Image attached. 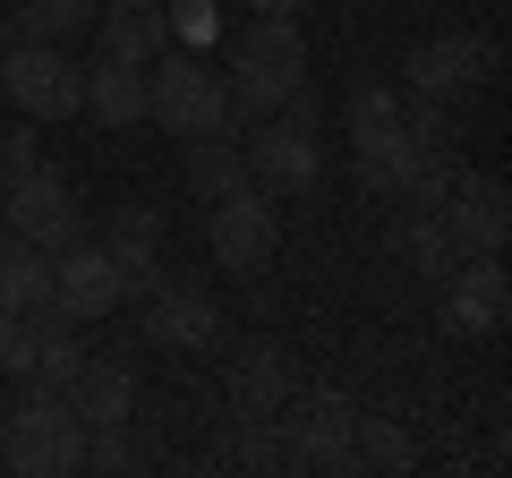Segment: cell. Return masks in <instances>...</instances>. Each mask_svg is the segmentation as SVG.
Segmentation results:
<instances>
[{
  "label": "cell",
  "instance_id": "6da1fadb",
  "mask_svg": "<svg viewBox=\"0 0 512 478\" xmlns=\"http://www.w3.org/2000/svg\"><path fill=\"white\" fill-rule=\"evenodd\" d=\"M0 470H18V478H69V470H86V427H77V410L60 402L52 385H35L9 419H0Z\"/></svg>",
  "mask_w": 512,
  "mask_h": 478
},
{
  "label": "cell",
  "instance_id": "7a4b0ae2",
  "mask_svg": "<svg viewBox=\"0 0 512 478\" xmlns=\"http://www.w3.org/2000/svg\"><path fill=\"white\" fill-rule=\"evenodd\" d=\"M146 120L171 137H205L231 129V86L205 52H154L146 60Z\"/></svg>",
  "mask_w": 512,
  "mask_h": 478
},
{
  "label": "cell",
  "instance_id": "3957f363",
  "mask_svg": "<svg viewBox=\"0 0 512 478\" xmlns=\"http://www.w3.org/2000/svg\"><path fill=\"white\" fill-rule=\"evenodd\" d=\"M299 77H308V35H299V18H248V35H239V52H231V77H222V86H231V111L265 120Z\"/></svg>",
  "mask_w": 512,
  "mask_h": 478
},
{
  "label": "cell",
  "instance_id": "277c9868",
  "mask_svg": "<svg viewBox=\"0 0 512 478\" xmlns=\"http://www.w3.org/2000/svg\"><path fill=\"white\" fill-rule=\"evenodd\" d=\"M0 214H9V231H18V239H35L43 257H60V248H77V239H86V214H77V188L60 180L52 163L18 171V180H9V197H0Z\"/></svg>",
  "mask_w": 512,
  "mask_h": 478
},
{
  "label": "cell",
  "instance_id": "5b68a950",
  "mask_svg": "<svg viewBox=\"0 0 512 478\" xmlns=\"http://www.w3.org/2000/svg\"><path fill=\"white\" fill-rule=\"evenodd\" d=\"M436 222L453 231L461 257H504V239H512V188L495 180V171H453Z\"/></svg>",
  "mask_w": 512,
  "mask_h": 478
},
{
  "label": "cell",
  "instance_id": "8992f818",
  "mask_svg": "<svg viewBox=\"0 0 512 478\" xmlns=\"http://www.w3.org/2000/svg\"><path fill=\"white\" fill-rule=\"evenodd\" d=\"M495 69H504V52H495V43H478V35H436V43H419V52L402 60V94L461 103V94H478Z\"/></svg>",
  "mask_w": 512,
  "mask_h": 478
},
{
  "label": "cell",
  "instance_id": "52a82bcc",
  "mask_svg": "<svg viewBox=\"0 0 512 478\" xmlns=\"http://www.w3.org/2000/svg\"><path fill=\"white\" fill-rule=\"evenodd\" d=\"M0 94L26 111V120H69L77 111V60L60 52V43H9V60H0Z\"/></svg>",
  "mask_w": 512,
  "mask_h": 478
},
{
  "label": "cell",
  "instance_id": "ba28073f",
  "mask_svg": "<svg viewBox=\"0 0 512 478\" xmlns=\"http://www.w3.org/2000/svg\"><path fill=\"white\" fill-rule=\"evenodd\" d=\"M120 265L103 257V248H86V239H77V248H60L52 257V299H43V308L60 316V325H94V316H111L120 308Z\"/></svg>",
  "mask_w": 512,
  "mask_h": 478
},
{
  "label": "cell",
  "instance_id": "9c48e42d",
  "mask_svg": "<svg viewBox=\"0 0 512 478\" xmlns=\"http://www.w3.org/2000/svg\"><path fill=\"white\" fill-rule=\"evenodd\" d=\"M274 205L256 197V188H231V197H214V222H205V248H214L222 274H256V265L274 257Z\"/></svg>",
  "mask_w": 512,
  "mask_h": 478
},
{
  "label": "cell",
  "instance_id": "30bf717a",
  "mask_svg": "<svg viewBox=\"0 0 512 478\" xmlns=\"http://www.w3.org/2000/svg\"><path fill=\"white\" fill-rule=\"evenodd\" d=\"M239 154H248V188H308L325 171L316 129H299V120H256Z\"/></svg>",
  "mask_w": 512,
  "mask_h": 478
},
{
  "label": "cell",
  "instance_id": "8fae6325",
  "mask_svg": "<svg viewBox=\"0 0 512 478\" xmlns=\"http://www.w3.org/2000/svg\"><path fill=\"white\" fill-rule=\"evenodd\" d=\"M453 291H444V316H453L461 333H504V316H512V274H504V257H453Z\"/></svg>",
  "mask_w": 512,
  "mask_h": 478
},
{
  "label": "cell",
  "instance_id": "7c38bea8",
  "mask_svg": "<svg viewBox=\"0 0 512 478\" xmlns=\"http://www.w3.org/2000/svg\"><path fill=\"white\" fill-rule=\"evenodd\" d=\"M103 257L120 265V291L128 299H146L154 282H163V214H154V205H120V214H111Z\"/></svg>",
  "mask_w": 512,
  "mask_h": 478
},
{
  "label": "cell",
  "instance_id": "4fadbf2b",
  "mask_svg": "<svg viewBox=\"0 0 512 478\" xmlns=\"http://www.w3.org/2000/svg\"><path fill=\"white\" fill-rule=\"evenodd\" d=\"M214 333H222V316L205 291H188V282H154L146 291V342L154 350H205Z\"/></svg>",
  "mask_w": 512,
  "mask_h": 478
},
{
  "label": "cell",
  "instance_id": "5bb4252c",
  "mask_svg": "<svg viewBox=\"0 0 512 478\" xmlns=\"http://www.w3.org/2000/svg\"><path fill=\"white\" fill-rule=\"evenodd\" d=\"M60 402L77 410V427H128V410H137V376H128L120 359H86V368L60 385Z\"/></svg>",
  "mask_w": 512,
  "mask_h": 478
},
{
  "label": "cell",
  "instance_id": "9a60e30c",
  "mask_svg": "<svg viewBox=\"0 0 512 478\" xmlns=\"http://www.w3.org/2000/svg\"><path fill=\"white\" fill-rule=\"evenodd\" d=\"M77 111H94L103 129H128V120H146V69L137 60H94V69H77Z\"/></svg>",
  "mask_w": 512,
  "mask_h": 478
},
{
  "label": "cell",
  "instance_id": "2e32d148",
  "mask_svg": "<svg viewBox=\"0 0 512 478\" xmlns=\"http://www.w3.org/2000/svg\"><path fill=\"white\" fill-rule=\"evenodd\" d=\"M299 461H325V470H342L350 461V427H359V402H350L342 385H316L308 402H299Z\"/></svg>",
  "mask_w": 512,
  "mask_h": 478
},
{
  "label": "cell",
  "instance_id": "e0dca14e",
  "mask_svg": "<svg viewBox=\"0 0 512 478\" xmlns=\"http://www.w3.org/2000/svg\"><path fill=\"white\" fill-rule=\"evenodd\" d=\"M94 35H103L111 60H137V69H146L154 52H171L163 0H103V9H94Z\"/></svg>",
  "mask_w": 512,
  "mask_h": 478
},
{
  "label": "cell",
  "instance_id": "ac0fdd59",
  "mask_svg": "<svg viewBox=\"0 0 512 478\" xmlns=\"http://www.w3.org/2000/svg\"><path fill=\"white\" fill-rule=\"evenodd\" d=\"M282 393H291V368H282V350H274V342H256L248 359L231 368V402H239V419L265 427V419L282 410Z\"/></svg>",
  "mask_w": 512,
  "mask_h": 478
},
{
  "label": "cell",
  "instance_id": "d6986e66",
  "mask_svg": "<svg viewBox=\"0 0 512 478\" xmlns=\"http://www.w3.org/2000/svg\"><path fill=\"white\" fill-rule=\"evenodd\" d=\"M180 171H188V188H197L205 205L214 197H231V188H248V154L239 146H222V129H205V137H180Z\"/></svg>",
  "mask_w": 512,
  "mask_h": 478
},
{
  "label": "cell",
  "instance_id": "ffe728a7",
  "mask_svg": "<svg viewBox=\"0 0 512 478\" xmlns=\"http://www.w3.org/2000/svg\"><path fill=\"white\" fill-rule=\"evenodd\" d=\"M43 299H52V257L35 239L0 231V308H43Z\"/></svg>",
  "mask_w": 512,
  "mask_h": 478
},
{
  "label": "cell",
  "instance_id": "44dd1931",
  "mask_svg": "<svg viewBox=\"0 0 512 478\" xmlns=\"http://www.w3.org/2000/svg\"><path fill=\"white\" fill-rule=\"evenodd\" d=\"M342 129H350V146H384V137H402V86H350V103H342Z\"/></svg>",
  "mask_w": 512,
  "mask_h": 478
},
{
  "label": "cell",
  "instance_id": "7402d4cb",
  "mask_svg": "<svg viewBox=\"0 0 512 478\" xmlns=\"http://www.w3.org/2000/svg\"><path fill=\"white\" fill-rule=\"evenodd\" d=\"M94 26V0H26L9 18V43H77Z\"/></svg>",
  "mask_w": 512,
  "mask_h": 478
},
{
  "label": "cell",
  "instance_id": "603a6c76",
  "mask_svg": "<svg viewBox=\"0 0 512 478\" xmlns=\"http://www.w3.org/2000/svg\"><path fill=\"white\" fill-rule=\"evenodd\" d=\"M43 333H52V308H0V376H35Z\"/></svg>",
  "mask_w": 512,
  "mask_h": 478
},
{
  "label": "cell",
  "instance_id": "cb8c5ba5",
  "mask_svg": "<svg viewBox=\"0 0 512 478\" xmlns=\"http://www.w3.org/2000/svg\"><path fill=\"white\" fill-rule=\"evenodd\" d=\"M350 453H367L376 470H410V461H419V444H410L402 419H367V410H359V427H350Z\"/></svg>",
  "mask_w": 512,
  "mask_h": 478
},
{
  "label": "cell",
  "instance_id": "d4e9b609",
  "mask_svg": "<svg viewBox=\"0 0 512 478\" xmlns=\"http://www.w3.org/2000/svg\"><path fill=\"white\" fill-rule=\"evenodd\" d=\"M402 257L419 265V274H453V257H461V248H453V231H444L436 214H410V231H402Z\"/></svg>",
  "mask_w": 512,
  "mask_h": 478
},
{
  "label": "cell",
  "instance_id": "484cf974",
  "mask_svg": "<svg viewBox=\"0 0 512 478\" xmlns=\"http://www.w3.org/2000/svg\"><path fill=\"white\" fill-rule=\"evenodd\" d=\"M163 26H171L180 52H205L222 35V0H163Z\"/></svg>",
  "mask_w": 512,
  "mask_h": 478
},
{
  "label": "cell",
  "instance_id": "4316f807",
  "mask_svg": "<svg viewBox=\"0 0 512 478\" xmlns=\"http://www.w3.org/2000/svg\"><path fill=\"white\" fill-rule=\"evenodd\" d=\"M77 368H86V342H77V325H60V316H52V333H43V350H35V385L60 393Z\"/></svg>",
  "mask_w": 512,
  "mask_h": 478
},
{
  "label": "cell",
  "instance_id": "83f0119b",
  "mask_svg": "<svg viewBox=\"0 0 512 478\" xmlns=\"http://www.w3.org/2000/svg\"><path fill=\"white\" fill-rule=\"evenodd\" d=\"M86 461H94V470H137V461H146V453H137V444H128V427H94Z\"/></svg>",
  "mask_w": 512,
  "mask_h": 478
},
{
  "label": "cell",
  "instance_id": "f1b7e54d",
  "mask_svg": "<svg viewBox=\"0 0 512 478\" xmlns=\"http://www.w3.org/2000/svg\"><path fill=\"white\" fill-rule=\"evenodd\" d=\"M0 163H9V171H35L43 163V137L35 129H9V137H0Z\"/></svg>",
  "mask_w": 512,
  "mask_h": 478
},
{
  "label": "cell",
  "instance_id": "f546056e",
  "mask_svg": "<svg viewBox=\"0 0 512 478\" xmlns=\"http://www.w3.org/2000/svg\"><path fill=\"white\" fill-rule=\"evenodd\" d=\"M256 18H299V9H308V0H248Z\"/></svg>",
  "mask_w": 512,
  "mask_h": 478
},
{
  "label": "cell",
  "instance_id": "4dcf8cb0",
  "mask_svg": "<svg viewBox=\"0 0 512 478\" xmlns=\"http://www.w3.org/2000/svg\"><path fill=\"white\" fill-rule=\"evenodd\" d=\"M9 180H18V171H9V163H0V197H9Z\"/></svg>",
  "mask_w": 512,
  "mask_h": 478
}]
</instances>
